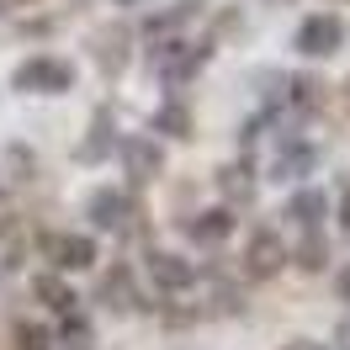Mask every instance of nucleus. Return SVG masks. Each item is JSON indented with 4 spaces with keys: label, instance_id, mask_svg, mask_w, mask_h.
I'll list each match as a JSON object with an SVG mask.
<instances>
[{
    "label": "nucleus",
    "instance_id": "17",
    "mask_svg": "<svg viewBox=\"0 0 350 350\" xmlns=\"http://www.w3.org/2000/svg\"><path fill=\"white\" fill-rule=\"evenodd\" d=\"M218 180L228 186V197H234V202H250V197H255V180H250V170H244V165H234V170H223Z\"/></svg>",
    "mask_w": 350,
    "mask_h": 350
},
{
    "label": "nucleus",
    "instance_id": "20",
    "mask_svg": "<svg viewBox=\"0 0 350 350\" xmlns=\"http://www.w3.org/2000/svg\"><path fill=\"white\" fill-rule=\"evenodd\" d=\"M191 11H197V0H180L175 11H165V16H154V22H149V32H165V27H180L186 16H191Z\"/></svg>",
    "mask_w": 350,
    "mask_h": 350
},
{
    "label": "nucleus",
    "instance_id": "22",
    "mask_svg": "<svg viewBox=\"0 0 350 350\" xmlns=\"http://www.w3.org/2000/svg\"><path fill=\"white\" fill-rule=\"evenodd\" d=\"M286 350H324V345H308V340H303V345H286Z\"/></svg>",
    "mask_w": 350,
    "mask_h": 350
},
{
    "label": "nucleus",
    "instance_id": "25",
    "mask_svg": "<svg viewBox=\"0 0 350 350\" xmlns=\"http://www.w3.org/2000/svg\"><path fill=\"white\" fill-rule=\"evenodd\" d=\"M345 207H350V180H345Z\"/></svg>",
    "mask_w": 350,
    "mask_h": 350
},
{
    "label": "nucleus",
    "instance_id": "2",
    "mask_svg": "<svg viewBox=\"0 0 350 350\" xmlns=\"http://www.w3.org/2000/svg\"><path fill=\"white\" fill-rule=\"evenodd\" d=\"M340 43H345L340 16H308V22L297 27V48H303V53H313V59H329Z\"/></svg>",
    "mask_w": 350,
    "mask_h": 350
},
{
    "label": "nucleus",
    "instance_id": "19",
    "mask_svg": "<svg viewBox=\"0 0 350 350\" xmlns=\"http://www.w3.org/2000/svg\"><path fill=\"white\" fill-rule=\"evenodd\" d=\"M16 340H22V350H53V334L43 324H16Z\"/></svg>",
    "mask_w": 350,
    "mask_h": 350
},
{
    "label": "nucleus",
    "instance_id": "12",
    "mask_svg": "<svg viewBox=\"0 0 350 350\" xmlns=\"http://www.w3.org/2000/svg\"><path fill=\"white\" fill-rule=\"evenodd\" d=\"M313 159H319V154H313V144H292V149L276 159V175H282V180H297V175L313 170Z\"/></svg>",
    "mask_w": 350,
    "mask_h": 350
},
{
    "label": "nucleus",
    "instance_id": "1",
    "mask_svg": "<svg viewBox=\"0 0 350 350\" xmlns=\"http://www.w3.org/2000/svg\"><path fill=\"white\" fill-rule=\"evenodd\" d=\"M11 85L16 90H38V96H59V90H69L75 85V69L64 64V59H53V53H38V59H27L16 75H11Z\"/></svg>",
    "mask_w": 350,
    "mask_h": 350
},
{
    "label": "nucleus",
    "instance_id": "23",
    "mask_svg": "<svg viewBox=\"0 0 350 350\" xmlns=\"http://www.w3.org/2000/svg\"><path fill=\"white\" fill-rule=\"evenodd\" d=\"M340 223H345V234H350V207H345V213H340Z\"/></svg>",
    "mask_w": 350,
    "mask_h": 350
},
{
    "label": "nucleus",
    "instance_id": "16",
    "mask_svg": "<svg viewBox=\"0 0 350 350\" xmlns=\"http://www.w3.org/2000/svg\"><path fill=\"white\" fill-rule=\"evenodd\" d=\"M154 128H159V133H180V138H186V133H191V111H186V107H175V101H170V107H159Z\"/></svg>",
    "mask_w": 350,
    "mask_h": 350
},
{
    "label": "nucleus",
    "instance_id": "8",
    "mask_svg": "<svg viewBox=\"0 0 350 350\" xmlns=\"http://www.w3.org/2000/svg\"><path fill=\"white\" fill-rule=\"evenodd\" d=\"M90 218H96V228H122V223L133 218L128 197H122V191H96V197H90Z\"/></svg>",
    "mask_w": 350,
    "mask_h": 350
},
{
    "label": "nucleus",
    "instance_id": "7",
    "mask_svg": "<svg viewBox=\"0 0 350 350\" xmlns=\"http://www.w3.org/2000/svg\"><path fill=\"white\" fill-rule=\"evenodd\" d=\"M228 234H234V213L228 207H207V213L191 218V239L197 244H223Z\"/></svg>",
    "mask_w": 350,
    "mask_h": 350
},
{
    "label": "nucleus",
    "instance_id": "5",
    "mask_svg": "<svg viewBox=\"0 0 350 350\" xmlns=\"http://www.w3.org/2000/svg\"><path fill=\"white\" fill-rule=\"evenodd\" d=\"M244 260H250V271H255V276H271V271H282L286 250H282V239H276L271 228H255V234H250V255H244Z\"/></svg>",
    "mask_w": 350,
    "mask_h": 350
},
{
    "label": "nucleus",
    "instance_id": "18",
    "mask_svg": "<svg viewBox=\"0 0 350 350\" xmlns=\"http://www.w3.org/2000/svg\"><path fill=\"white\" fill-rule=\"evenodd\" d=\"M64 345L69 350H90V324H85V319L64 313Z\"/></svg>",
    "mask_w": 350,
    "mask_h": 350
},
{
    "label": "nucleus",
    "instance_id": "14",
    "mask_svg": "<svg viewBox=\"0 0 350 350\" xmlns=\"http://www.w3.org/2000/svg\"><path fill=\"white\" fill-rule=\"evenodd\" d=\"M297 265H303V271H324V265H329V244L319 239V228L297 244Z\"/></svg>",
    "mask_w": 350,
    "mask_h": 350
},
{
    "label": "nucleus",
    "instance_id": "11",
    "mask_svg": "<svg viewBox=\"0 0 350 350\" xmlns=\"http://www.w3.org/2000/svg\"><path fill=\"white\" fill-rule=\"evenodd\" d=\"M32 292H38V303H48L53 313H69V308H75V292H69L59 276H38V282H32Z\"/></svg>",
    "mask_w": 350,
    "mask_h": 350
},
{
    "label": "nucleus",
    "instance_id": "26",
    "mask_svg": "<svg viewBox=\"0 0 350 350\" xmlns=\"http://www.w3.org/2000/svg\"><path fill=\"white\" fill-rule=\"evenodd\" d=\"M5 5H27V0H5Z\"/></svg>",
    "mask_w": 350,
    "mask_h": 350
},
{
    "label": "nucleus",
    "instance_id": "3",
    "mask_svg": "<svg viewBox=\"0 0 350 350\" xmlns=\"http://www.w3.org/2000/svg\"><path fill=\"white\" fill-rule=\"evenodd\" d=\"M48 260L64 265V271H85V265H96V239H85V234H53L48 239Z\"/></svg>",
    "mask_w": 350,
    "mask_h": 350
},
{
    "label": "nucleus",
    "instance_id": "10",
    "mask_svg": "<svg viewBox=\"0 0 350 350\" xmlns=\"http://www.w3.org/2000/svg\"><path fill=\"white\" fill-rule=\"evenodd\" d=\"M324 191H313V186H308V191H297V197H292V207H286V218H297L308 228V234H313V228H319V223H324Z\"/></svg>",
    "mask_w": 350,
    "mask_h": 350
},
{
    "label": "nucleus",
    "instance_id": "15",
    "mask_svg": "<svg viewBox=\"0 0 350 350\" xmlns=\"http://www.w3.org/2000/svg\"><path fill=\"white\" fill-rule=\"evenodd\" d=\"M128 282H133V276H128V265H117V271H111L107 282H101V292L111 297V308H133V303H138V297L128 292Z\"/></svg>",
    "mask_w": 350,
    "mask_h": 350
},
{
    "label": "nucleus",
    "instance_id": "21",
    "mask_svg": "<svg viewBox=\"0 0 350 350\" xmlns=\"http://www.w3.org/2000/svg\"><path fill=\"white\" fill-rule=\"evenodd\" d=\"M340 292H345V303H350V271H345V276H340Z\"/></svg>",
    "mask_w": 350,
    "mask_h": 350
},
{
    "label": "nucleus",
    "instance_id": "28",
    "mask_svg": "<svg viewBox=\"0 0 350 350\" xmlns=\"http://www.w3.org/2000/svg\"><path fill=\"white\" fill-rule=\"evenodd\" d=\"M345 90H350V85H345Z\"/></svg>",
    "mask_w": 350,
    "mask_h": 350
},
{
    "label": "nucleus",
    "instance_id": "27",
    "mask_svg": "<svg viewBox=\"0 0 350 350\" xmlns=\"http://www.w3.org/2000/svg\"><path fill=\"white\" fill-rule=\"evenodd\" d=\"M122 5H138V0H122Z\"/></svg>",
    "mask_w": 350,
    "mask_h": 350
},
{
    "label": "nucleus",
    "instance_id": "4",
    "mask_svg": "<svg viewBox=\"0 0 350 350\" xmlns=\"http://www.w3.org/2000/svg\"><path fill=\"white\" fill-rule=\"evenodd\" d=\"M149 276H154V286H159V292H186V286L197 282V271L180 260V255H165V250H159V255H149Z\"/></svg>",
    "mask_w": 350,
    "mask_h": 350
},
{
    "label": "nucleus",
    "instance_id": "6",
    "mask_svg": "<svg viewBox=\"0 0 350 350\" xmlns=\"http://www.w3.org/2000/svg\"><path fill=\"white\" fill-rule=\"evenodd\" d=\"M122 159H128V170L138 175V180H149V175L165 170V149H159L154 138H128V144H122Z\"/></svg>",
    "mask_w": 350,
    "mask_h": 350
},
{
    "label": "nucleus",
    "instance_id": "13",
    "mask_svg": "<svg viewBox=\"0 0 350 350\" xmlns=\"http://www.w3.org/2000/svg\"><path fill=\"white\" fill-rule=\"evenodd\" d=\"M107 149H111V117H101V122L90 128V138L75 154H80V165H90V159H107Z\"/></svg>",
    "mask_w": 350,
    "mask_h": 350
},
{
    "label": "nucleus",
    "instance_id": "24",
    "mask_svg": "<svg viewBox=\"0 0 350 350\" xmlns=\"http://www.w3.org/2000/svg\"><path fill=\"white\" fill-rule=\"evenodd\" d=\"M265 5H292V0H265Z\"/></svg>",
    "mask_w": 350,
    "mask_h": 350
},
{
    "label": "nucleus",
    "instance_id": "9",
    "mask_svg": "<svg viewBox=\"0 0 350 350\" xmlns=\"http://www.w3.org/2000/svg\"><path fill=\"white\" fill-rule=\"evenodd\" d=\"M96 48H101V69L117 75V69L128 64V27H101V32H96Z\"/></svg>",
    "mask_w": 350,
    "mask_h": 350
}]
</instances>
